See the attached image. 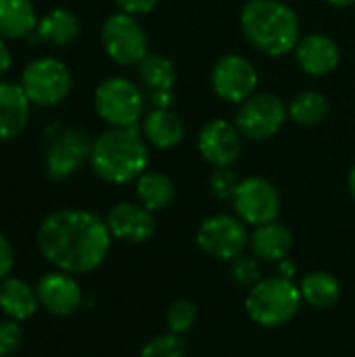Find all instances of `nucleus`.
<instances>
[{"label":"nucleus","mask_w":355,"mask_h":357,"mask_svg":"<svg viewBox=\"0 0 355 357\" xmlns=\"http://www.w3.org/2000/svg\"><path fill=\"white\" fill-rule=\"evenodd\" d=\"M113 238L126 245H142L157 230L155 213L138 201H121L113 205L105 218Z\"/></svg>","instance_id":"14"},{"label":"nucleus","mask_w":355,"mask_h":357,"mask_svg":"<svg viewBox=\"0 0 355 357\" xmlns=\"http://www.w3.org/2000/svg\"><path fill=\"white\" fill-rule=\"evenodd\" d=\"M115 4L121 13L140 17V15H149L159 4V0H115Z\"/></svg>","instance_id":"32"},{"label":"nucleus","mask_w":355,"mask_h":357,"mask_svg":"<svg viewBox=\"0 0 355 357\" xmlns=\"http://www.w3.org/2000/svg\"><path fill=\"white\" fill-rule=\"evenodd\" d=\"M80 33H82V23L77 15L63 6H56L48 10L44 17H40L38 27L33 31L38 42L50 44V46H67L75 42Z\"/></svg>","instance_id":"20"},{"label":"nucleus","mask_w":355,"mask_h":357,"mask_svg":"<svg viewBox=\"0 0 355 357\" xmlns=\"http://www.w3.org/2000/svg\"><path fill=\"white\" fill-rule=\"evenodd\" d=\"M299 293L308 305H312L316 310H328L339 301L341 284H339L337 276H333L331 272L316 270V272H308L301 278Z\"/></svg>","instance_id":"24"},{"label":"nucleus","mask_w":355,"mask_h":357,"mask_svg":"<svg viewBox=\"0 0 355 357\" xmlns=\"http://www.w3.org/2000/svg\"><path fill=\"white\" fill-rule=\"evenodd\" d=\"M146 96L128 77L111 75L94 90V111L109 128H132L144 117Z\"/></svg>","instance_id":"5"},{"label":"nucleus","mask_w":355,"mask_h":357,"mask_svg":"<svg viewBox=\"0 0 355 357\" xmlns=\"http://www.w3.org/2000/svg\"><path fill=\"white\" fill-rule=\"evenodd\" d=\"M249 249H251V255H255L259 261L278 264L289 257L293 249V234L278 220L268 222V224L253 228L249 236Z\"/></svg>","instance_id":"18"},{"label":"nucleus","mask_w":355,"mask_h":357,"mask_svg":"<svg viewBox=\"0 0 355 357\" xmlns=\"http://www.w3.org/2000/svg\"><path fill=\"white\" fill-rule=\"evenodd\" d=\"M241 178L232 167H216L209 178V190L218 201H232Z\"/></svg>","instance_id":"30"},{"label":"nucleus","mask_w":355,"mask_h":357,"mask_svg":"<svg viewBox=\"0 0 355 357\" xmlns=\"http://www.w3.org/2000/svg\"><path fill=\"white\" fill-rule=\"evenodd\" d=\"M136 197L149 211L159 213L165 211L176 199V184L174 180L157 169H146L136 180Z\"/></svg>","instance_id":"23"},{"label":"nucleus","mask_w":355,"mask_h":357,"mask_svg":"<svg viewBox=\"0 0 355 357\" xmlns=\"http://www.w3.org/2000/svg\"><path fill=\"white\" fill-rule=\"evenodd\" d=\"M107 222L88 209H59L46 215L36 243L44 259L67 274H88L100 268L111 251Z\"/></svg>","instance_id":"1"},{"label":"nucleus","mask_w":355,"mask_h":357,"mask_svg":"<svg viewBox=\"0 0 355 357\" xmlns=\"http://www.w3.org/2000/svg\"><path fill=\"white\" fill-rule=\"evenodd\" d=\"M36 295L40 307L56 318H67L75 314L82 305V287L73 278V274L54 270L44 274L36 284Z\"/></svg>","instance_id":"15"},{"label":"nucleus","mask_w":355,"mask_h":357,"mask_svg":"<svg viewBox=\"0 0 355 357\" xmlns=\"http://www.w3.org/2000/svg\"><path fill=\"white\" fill-rule=\"evenodd\" d=\"M280 192L264 176H249L239 182V188L232 197L234 213L247 226H262L268 222H276L280 215Z\"/></svg>","instance_id":"11"},{"label":"nucleus","mask_w":355,"mask_h":357,"mask_svg":"<svg viewBox=\"0 0 355 357\" xmlns=\"http://www.w3.org/2000/svg\"><path fill=\"white\" fill-rule=\"evenodd\" d=\"M140 357H186V345L180 335L163 333L144 343Z\"/></svg>","instance_id":"28"},{"label":"nucleus","mask_w":355,"mask_h":357,"mask_svg":"<svg viewBox=\"0 0 355 357\" xmlns=\"http://www.w3.org/2000/svg\"><path fill=\"white\" fill-rule=\"evenodd\" d=\"M347 188H349L352 197L355 199V163H354V167L349 169V176H347Z\"/></svg>","instance_id":"38"},{"label":"nucleus","mask_w":355,"mask_h":357,"mask_svg":"<svg viewBox=\"0 0 355 357\" xmlns=\"http://www.w3.org/2000/svg\"><path fill=\"white\" fill-rule=\"evenodd\" d=\"M140 132L149 146L159 151H172L184 138V121L172 109H151L142 117Z\"/></svg>","instance_id":"19"},{"label":"nucleus","mask_w":355,"mask_h":357,"mask_svg":"<svg viewBox=\"0 0 355 357\" xmlns=\"http://www.w3.org/2000/svg\"><path fill=\"white\" fill-rule=\"evenodd\" d=\"M38 15L31 0H0V38L21 40L36 31Z\"/></svg>","instance_id":"22"},{"label":"nucleus","mask_w":355,"mask_h":357,"mask_svg":"<svg viewBox=\"0 0 355 357\" xmlns=\"http://www.w3.org/2000/svg\"><path fill=\"white\" fill-rule=\"evenodd\" d=\"M295 274H297V264H295L293 259H289V257H287V259L278 261V276L293 280V278H295Z\"/></svg>","instance_id":"36"},{"label":"nucleus","mask_w":355,"mask_h":357,"mask_svg":"<svg viewBox=\"0 0 355 357\" xmlns=\"http://www.w3.org/2000/svg\"><path fill=\"white\" fill-rule=\"evenodd\" d=\"M92 172L107 184L136 182L149 167V142L138 126L109 128L92 142Z\"/></svg>","instance_id":"3"},{"label":"nucleus","mask_w":355,"mask_h":357,"mask_svg":"<svg viewBox=\"0 0 355 357\" xmlns=\"http://www.w3.org/2000/svg\"><path fill=\"white\" fill-rule=\"evenodd\" d=\"M197 151L213 167H232L243 151V134L228 119H209L197 134Z\"/></svg>","instance_id":"13"},{"label":"nucleus","mask_w":355,"mask_h":357,"mask_svg":"<svg viewBox=\"0 0 355 357\" xmlns=\"http://www.w3.org/2000/svg\"><path fill=\"white\" fill-rule=\"evenodd\" d=\"M259 73L253 63L243 54H224L211 69V88L220 100L241 105L255 94Z\"/></svg>","instance_id":"12"},{"label":"nucleus","mask_w":355,"mask_h":357,"mask_svg":"<svg viewBox=\"0 0 355 357\" xmlns=\"http://www.w3.org/2000/svg\"><path fill=\"white\" fill-rule=\"evenodd\" d=\"M15 266V253L8 238L0 232V280H4Z\"/></svg>","instance_id":"33"},{"label":"nucleus","mask_w":355,"mask_h":357,"mask_svg":"<svg viewBox=\"0 0 355 357\" xmlns=\"http://www.w3.org/2000/svg\"><path fill=\"white\" fill-rule=\"evenodd\" d=\"M289 119L301 128H314L328 117V100L318 90H303L299 92L289 105Z\"/></svg>","instance_id":"25"},{"label":"nucleus","mask_w":355,"mask_h":357,"mask_svg":"<svg viewBox=\"0 0 355 357\" xmlns=\"http://www.w3.org/2000/svg\"><path fill=\"white\" fill-rule=\"evenodd\" d=\"M249 228L239 215L218 213L203 220L197 228V245L199 249L222 261H232L234 257L243 255L249 247Z\"/></svg>","instance_id":"9"},{"label":"nucleus","mask_w":355,"mask_h":357,"mask_svg":"<svg viewBox=\"0 0 355 357\" xmlns=\"http://www.w3.org/2000/svg\"><path fill=\"white\" fill-rule=\"evenodd\" d=\"M328 4H333V6H337V8H349V6H354L355 0H326Z\"/></svg>","instance_id":"37"},{"label":"nucleus","mask_w":355,"mask_h":357,"mask_svg":"<svg viewBox=\"0 0 355 357\" xmlns=\"http://www.w3.org/2000/svg\"><path fill=\"white\" fill-rule=\"evenodd\" d=\"M40 307L36 289L21 278L6 276L0 280V312L17 322L29 320Z\"/></svg>","instance_id":"21"},{"label":"nucleus","mask_w":355,"mask_h":357,"mask_svg":"<svg viewBox=\"0 0 355 357\" xmlns=\"http://www.w3.org/2000/svg\"><path fill=\"white\" fill-rule=\"evenodd\" d=\"M25 341V333L21 322L17 320H2L0 322V357L15 356Z\"/></svg>","instance_id":"31"},{"label":"nucleus","mask_w":355,"mask_h":357,"mask_svg":"<svg viewBox=\"0 0 355 357\" xmlns=\"http://www.w3.org/2000/svg\"><path fill=\"white\" fill-rule=\"evenodd\" d=\"M293 54H295V61L301 67V71L312 77L328 75L341 63V48H339L337 40L326 33L301 36Z\"/></svg>","instance_id":"16"},{"label":"nucleus","mask_w":355,"mask_h":357,"mask_svg":"<svg viewBox=\"0 0 355 357\" xmlns=\"http://www.w3.org/2000/svg\"><path fill=\"white\" fill-rule=\"evenodd\" d=\"M100 42L107 56L117 65H138L149 54V36L138 17L113 13L103 21Z\"/></svg>","instance_id":"8"},{"label":"nucleus","mask_w":355,"mask_h":357,"mask_svg":"<svg viewBox=\"0 0 355 357\" xmlns=\"http://www.w3.org/2000/svg\"><path fill=\"white\" fill-rule=\"evenodd\" d=\"M239 21L245 40L266 56H285L301 40L299 17L282 0H247Z\"/></svg>","instance_id":"2"},{"label":"nucleus","mask_w":355,"mask_h":357,"mask_svg":"<svg viewBox=\"0 0 355 357\" xmlns=\"http://www.w3.org/2000/svg\"><path fill=\"white\" fill-rule=\"evenodd\" d=\"M230 276L239 287L251 289L262 280V266L255 255H239L230 261Z\"/></svg>","instance_id":"29"},{"label":"nucleus","mask_w":355,"mask_h":357,"mask_svg":"<svg viewBox=\"0 0 355 357\" xmlns=\"http://www.w3.org/2000/svg\"><path fill=\"white\" fill-rule=\"evenodd\" d=\"M144 96H146V102L153 109H172L174 100H176L174 90H149Z\"/></svg>","instance_id":"34"},{"label":"nucleus","mask_w":355,"mask_h":357,"mask_svg":"<svg viewBox=\"0 0 355 357\" xmlns=\"http://www.w3.org/2000/svg\"><path fill=\"white\" fill-rule=\"evenodd\" d=\"M289 119L287 102L272 92H255L239 105L236 128L243 138L253 142H264L274 138Z\"/></svg>","instance_id":"7"},{"label":"nucleus","mask_w":355,"mask_h":357,"mask_svg":"<svg viewBox=\"0 0 355 357\" xmlns=\"http://www.w3.org/2000/svg\"><path fill=\"white\" fill-rule=\"evenodd\" d=\"M301 301L299 284L282 276H270L249 289L245 310L255 324L264 328H278L297 316Z\"/></svg>","instance_id":"4"},{"label":"nucleus","mask_w":355,"mask_h":357,"mask_svg":"<svg viewBox=\"0 0 355 357\" xmlns=\"http://www.w3.org/2000/svg\"><path fill=\"white\" fill-rule=\"evenodd\" d=\"M90 153H92V142L82 130L77 128L59 130L56 134H52V138L46 144V153H44L46 176L52 182L69 180L86 163H90Z\"/></svg>","instance_id":"10"},{"label":"nucleus","mask_w":355,"mask_h":357,"mask_svg":"<svg viewBox=\"0 0 355 357\" xmlns=\"http://www.w3.org/2000/svg\"><path fill=\"white\" fill-rule=\"evenodd\" d=\"M10 65H13V54L8 50L6 40L0 38V79H2V75H6V71L10 69Z\"/></svg>","instance_id":"35"},{"label":"nucleus","mask_w":355,"mask_h":357,"mask_svg":"<svg viewBox=\"0 0 355 357\" xmlns=\"http://www.w3.org/2000/svg\"><path fill=\"white\" fill-rule=\"evenodd\" d=\"M138 75L149 90H174L178 79L174 61L159 52H149L138 63Z\"/></svg>","instance_id":"26"},{"label":"nucleus","mask_w":355,"mask_h":357,"mask_svg":"<svg viewBox=\"0 0 355 357\" xmlns=\"http://www.w3.org/2000/svg\"><path fill=\"white\" fill-rule=\"evenodd\" d=\"M31 100L21 84L0 79V142L19 138L29 123Z\"/></svg>","instance_id":"17"},{"label":"nucleus","mask_w":355,"mask_h":357,"mask_svg":"<svg viewBox=\"0 0 355 357\" xmlns=\"http://www.w3.org/2000/svg\"><path fill=\"white\" fill-rule=\"evenodd\" d=\"M197 318H199L197 303H192L190 299H176L174 303H169V307L165 312L167 333L182 337L184 333L192 331V326L197 324Z\"/></svg>","instance_id":"27"},{"label":"nucleus","mask_w":355,"mask_h":357,"mask_svg":"<svg viewBox=\"0 0 355 357\" xmlns=\"http://www.w3.org/2000/svg\"><path fill=\"white\" fill-rule=\"evenodd\" d=\"M19 84L31 105L56 107L69 96L73 77L63 61L54 56H38L23 67Z\"/></svg>","instance_id":"6"}]
</instances>
